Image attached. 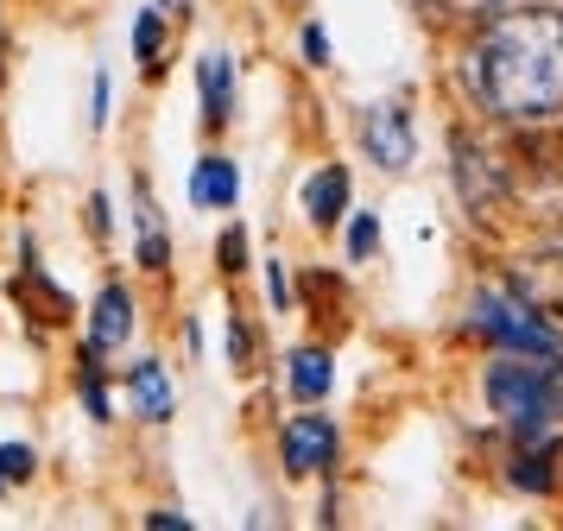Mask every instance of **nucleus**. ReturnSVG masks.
I'll list each match as a JSON object with an SVG mask.
<instances>
[{"label":"nucleus","mask_w":563,"mask_h":531,"mask_svg":"<svg viewBox=\"0 0 563 531\" xmlns=\"http://www.w3.org/2000/svg\"><path fill=\"white\" fill-rule=\"evenodd\" d=\"M468 89L494 121H563V7H512L468 45Z\"/></svg>","instance_id":"f257e3e1"},{"label":"nucleus","mask_w":563,"mask_h":531,"mask_svg":"<svg viewBox=\"0 0 563 531\" xmlns=\"http://www.w3.org/2000/svg\"><path fill=\"white\" fill-rule=\"evenodd\" d=\"M487 405L532 436L544 418L563 411V367H551V354H500L487 367Z\"/></svg>","instance_id":"f03ea898"},{"label":"nucleus","mask_w":563,"mask_h":531,"mask_svg":"<svg viewBox=\"0 0 563 531\" xmlns=\"http://www.w3.org/2000/svg\"><path fill=\"white\" fill-rule=\"evenodd\" d=\"M468 329L487 335L494 349H507V354H558V329L544 323V310L526 303L519 291H512V298L482 291V298L468 303Z\"/></svg>","instance_id":"7ed1b4c3"},{"label":"nucleus","mask_w":563,"mask_h":531,"mask_svg":"<svg viewBox=\"0 0 563 531\" xmlns=\"http://www.w3.org/2000/svg\"><path fill=\"white\" fill-rule=\"evenodd\" d=\"M450 152H456V197L468 202V215H494V209L512 197V165L494 158L487 146H475L468 133H456Z\"/></svg>","instance_id":"20e7f679"},{"label":"nucleus","mask_w":563,"mask_h":531,"mask_svg":"<svg viewBox=\"0 0 563 531\" xmlns=\"http://www.w3.org/2000/svg\"><path fill=\"white\" fill-rule=\"evenodd\" d=\"M361 146L374 152L380 172H406L411 165V108L406 101H367V114H361Z\"/></svg>","instance_id":"39448f33"},{"label":"nucleus","mask_w":563,"mask_h":531,"mask_svg":"<svg viewBox=\"0 0 563 531\" xmlns=\"http://www.w3.org/2000/svg\"><path fill=\"white\" fill-rule=\"evenodd\" d=\"M507 291H519L526 303H538L544 317H563V234L544 241V247H532V253H519Z\"/></svg>","instance_id":"423d86ee"},{"label":"nucleus","mask_w":563,"mask_h":531,"mask_svg":"<svg viewBox=\"0 0 563 531\" xmlns=\"http://www.w3.org/2000/svg\"><path fill=\"white\" fill-rule=\"evenodd\" d=\"M279 455H285V475H330L335 462V424L323 411H305L279 430Z\"/></svg>","instance_id":"0eeeda50"},{"label":"nucleus","mask_w":563,"mask_h":531,"mask_svg":"<svg viewBox=\"0 0 563 531\" xmlns=\"http://www.w3.org/2000/svg\"><path fill=\"white\" fill-rule=\"evenodd\" d=\"M197 89H203V126L222 133L234 121V57L229 51H203L197 64Z\"/></svg>","instance_id":"6e6552de"},{"label":"nucleus","mask_w":563,"mask_h":531,"mask_svg":"<svg viewBox=\"0 0 563 531\" xmlns=\"http://www.w3.org/2000/svg\"><path fill=\"white\" fill-rule=\"evenodd\" d=\"M190 202H197V209H234V202H241V172H234V158L203 152V158L190 165Z\"/></svg>","instance_id":"1a4fd4ad"},{"label":"nucleus","mask_w":563,"mask_h":531,"mask_svg":"<svg viewBox=\"0 0 563 531\" xmlns=\"http://www.w3.org/2000/svg\"><path fill=\"white\" fill-rule=\"evenodd\" d=\"M13 298L32 303V317H45V323H64V317H70V298H64L52 278H45V266L32 259V241L20 247V278H13Z\"/></svg>","instance_id":"9d476101"},{"label":"nucleus","mask_w":563,"mask_h":531,"mask_svg":"<svg viewBox=\"0 0 563 531\" xmlns=\"http://www.w3.org/2000/svg\"><path fill=\"white\" fill-rule=\"evenodd\" d=\"M305 215H310V228H323V234H330V228L349 215V172H342V165L310 172V184H305Z\"/></svg>","instance_id":"9b49d317"},{"label":"nucleus","mask_w":563,"mask_h":531,"mask_svg":"<svg viewBox=\"0 0 563 531\" xmlns=\"http://www.w3.org/2000/svg\"><path fill=\"white\" fill-rule=\"evenodd\" d=\"M128 392H133V405H140V418H146V424H165V418L178 411V399H172V379H165V367H158L153 354L128 367Z\"/></svg>","instance_id":"f8f14e48"},{"label":"nucleus","mask_w":563,"mask_h":531,"mask_svg":"<svg viewBox=\"0 0 563 531\" xmlns=\"http://www.w3.org/2000/svg\"><path fill=\"white\" fill-rule=\"evenodd\" d=\"M133 222H140V266H146V273H165V266H172V234L158 222V202H153L146 184H133Z\"/></svg>","instance_id":"ddd939ff"},{"label":"nucleus","mask_w":563,"mask_h":531,"mask_svg":"<svg viewBox=\"0 0 563 531\" xmlns=\"http://www.w3.org/2000/svg\"><path fill=\"white\" fill-rule=\"evenodd\" d=\"M133 329V298L121 291V285H102V298H96V310H89V342L96 349H121Z\"/></svg>","instance_id":"4468645a"},{"label":"nucleus","mask_w":563,"mask_h":531,"mask_svg":"<svg viewBox=\"0 0 563 531\" xmlns=\"http://www.w3.org/2000/svg\"><path fill=\"white\" fill-rule=\"evenodd\" d=\"M285 379H291V392H298L305 405L330 399V386H335V361H330V349H298L291 361H285Z\"/></svg>","instance_id":"2eb2a0df"},{"label":"nucleus","mask_w":563,"mask_h":531,"mask_svg":"<svg viewBox=\"0 0 563 531\" xmlns=\"http://www.w3.org/2000/svg\"><path fill=\"white\" fill-rule=\"evenodd\" d=\"M82 367H77V386H82V405H89V418L102 424V418H114L108 411V379H102V349L96 342H82V354H77Z\"/></svg>","instance_id":"dca6fc26"},{"label":"nucleus","mask_w":563,"mask_h":531,"mask_svg":"<svg viewBox=\"0 0 563 531\" xmlns=\"http://www.w3.org/2000/svg\"><path fill=\"white\" fill-rule=\"evenodd\" d=\"M133 57L158 76L165 64V20H158V7H140V20H133Z\"/></svg>","instance_id":"f3484780"},{"label":"nucleus","mask_w":563,"mask_h":531,"mask_svg":"<svg viewBox=\"0 0 563 531\" xmlns=\"http://www.w3.org/2000/svg\"><path fill=\"white\" fill-rule=\"evenodd\" d=\"M32 468H38V455H32L26 443H0V494L20 487V480H32Z\"/></svg>","instance_id":"a211bd4d"},{"label":"nucleus","mask_w":563,"mask_h":531,"mask_svg":"<svg viewBox=\"0 0 563 531\" xmlns=\"http://www.w3.org/2000/svg\"><path fill=\"white\" fill-rule=\"evenodd\" d=\"M216 266H222V273H241V266H247V228H222V241H216Z\"/></svg>","instance_id":"6ab92c4d"},{"label":"nucleus","mask_w":563,"mask_h":531,"mask_svg":"<svg viewBox=\"0 0 563 531\" xmlns=\"http://www.w3.org/2000/svg\"><path fill=\"white\" fill-rule=\"evenodd\" d=\"M374 247H380V222L374 215H355L349 222V259H367Z\"/></svg>","instance_id":"aec40b11"},{"label":"nucleus","mask_w":563,"mask_h":531,"mask_svg":"<svg viewBox=\"0 0 563 531\" xmlns=\"http://www.w3.org/2000/svg\"><path fill=\"white\" fill-rule=\"evenodd\" d=\"M229 361L241 367V374L254 367V329L241 323V317H229Z\"/></svg>","instance_id":"412c9836"},{"label":"nucleus","mask_w":563,"mask_h":531,"mask_svg":"<svg viewBox=\"0 0 563 531\" xmlns=\"http://www.w3.org/2000/svg\"><path fill=\"white\" fill-rule=\"evenodd\" d=\"M305 64H317V70L330 64V32L323 25H305Z\"/></svg>","instance_id":"4be33fe9"},{"label":"nucleus","mask_w":563,"mask_h":531,"mask_svg":"<svg viewBox=\"0 0 563 531\" xmlns=\"http://www.w3.org/2000/svg\"><path fill=\"white\" fill-rule=\"evenodd\" d=\"M266 291H273V310H291V278H285V266H279V259L266 266Z\"/></svg>","instance_id":"5701e85b"},{"label":"nucleus","mask_w":563,"mask_h":531,"mask_svg":"<svg viewBox=\"0 0 563 531\" xmlns=\"http://www.w3.org/2000/svg\"><path fill=\"white\" fill-rule=\"evenodd\" d=\"M89 121L108 126V70H96V108H89Z\"/></svg>","instance_id":"b1692460"},{"label":"nucleus","mask_w":563,"mask_h":531,"mask_svg":"<svg viewBox=\"0 0 563 531\" xmlns=\"http://www.w3.org/2000/svg\"><path fill=\"white\" fill-rule=\"evenodd\" d=\"M146 526L153 531H184L190 519H184V512H146Z\"/></svg>","instance_id":"393cba45"},{"label":"nucleus","mask_w":563,"mask_h":531,"mask_svg":"<svg viewBox=\"0 0 563 531\" xmlns=\"http://www.w3.org/2000/svg\"><path fill=\"white\" fill-rule=\"evenodd\" d=\"M89 228H96V234H108V197H89Z\"/></svg>","instance_id":"a878e982"},{"label":"nucleus","mask_w":563,"mask_h":531,"mask_svg":"<svg viewBox=\"0 0 563 531\" xmlns=\"http://www.w3.org/2000/svg\"><path fill=\"white\" fill-rule=\"evenodd\" d=\"M0 51H7V32H0Z\"/></svg>","instance_id":"bb28decb"}]
</instances>
